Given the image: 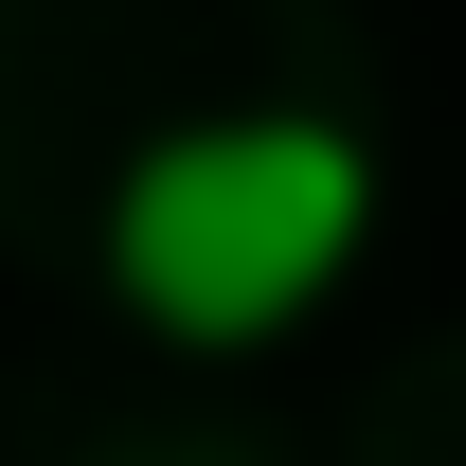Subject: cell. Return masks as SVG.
Segmentation results:
<instances>
[{"label": "cell", "instance_id": "6da1fadb", "mask_svg": "<svg viewBox=\"0 0 466 466\" xmlns=\"http://www.w3.org/2000/svg\"><path fill=\"white\" fill-rule=\"evenodd\" d=\"M377 233V162L359 126H305V108H233V126H179L144 144L108 198V305L179 359H251L288 341L305 305L359 269Z\"/></svg>", "mask_w": 466, "mask_h": 466}]
</instances>
